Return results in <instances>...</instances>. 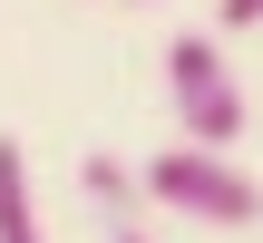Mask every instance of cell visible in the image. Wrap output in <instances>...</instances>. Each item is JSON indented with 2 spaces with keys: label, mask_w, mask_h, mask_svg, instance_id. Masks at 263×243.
I'll use <instances>...</instances> for the list:
<instances>
[{
  "label": "cell",
  "mask_w": 263,
  "mask_h": 243,
  "mask_svg": "<svg viewBox=\"0 0 263 243\" xmlns=\"http://www.w3.org/2000/svg\"><path fill=\"white\" fill-rule=\"evenodd\" d=\"M137 185H146V205H166V214H185V224H215V234L263 224V185L234 166V156H224V146H195V136L156 146Z\"/></svg>",
  "instance_id": "6da1fadb"
},
{
  "label": "cell",
  "mask_w": 263,
  "mask_h": 243,
  "mask_svg": "<svg viewBox=\"0 0 263 243\" xmlns=\"http://www.w3.org/2000/svg\"><path fill=\"white\" fill-rule=\"evenodd\" d=\"M166 97H176V127H185L195 146H234V136H244V88H234L224 49H215L205 29H185V39L166 49Z\"/></svg>",
  "instance_id": "7a4b0ae2"
},
{
  "label": "cell",
  "mask_w": 263,
  "mask_h": 243,
  "mask_svg": "<svg viewBox=\"0 0 263 243\" xmlns=\"http://www.w3.org/2000/svg\"><path fill=\"white\" fill-rule=\"evenodd\" d=\"M0 243H49V234H39V195H29L20 136H0Z\"/></svg>",
  "instance_id": "3957f363"
},
{
  "label": "cell",
  "mask_w": 263,
  "mask_h": 243,
  "mask_svg": "<svg viewBox=\"0 0 263 243\" xmlns=\"http://www.w3.org/2000/svg\"><path fill=\"white\" fill-rule=\"evenodd\" d=\"M78 185H88V205H98V214H137V205H146V185H137L117 156H88V166H78Z\"/></svg>",
  "instance_id": "277c9868"
},
{
  "label": "cell",
  "mask_w": 263,
  "mask_h": 243,
  "mask_svg": "<svg viewBox=\"0 0 263 243\" xmlns=\"http://www.w3.org/2000/svg\"><path fill=\"white\" fill-rule=\"evenodd\" d=\"M98 243H156V224H146V205H137V214H98Z\"/></svg>",
  "instance_id": "5b68a950"
},
{
  "label": "cell",
  "mask_w": 263,
  "mask_h": 243,
  "mask_svg": "<svg viewBox=\"0 0 263 243\" xmlns=\"http://www.w3.org/2000/svg\"><path fill=\"white\" fill-rule=\"evenodd\" d=\"M215 29H263V0H215Z\"/></svg>",
  "instance_id": "8992f818"
}]
</instances>
